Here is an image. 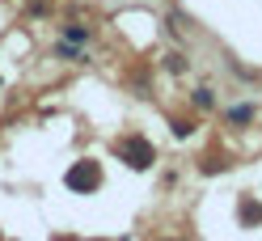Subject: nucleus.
Instances as JSON below:
<instances>
[{"label": "nucleus", "mask_w": 262, "mask_h": 241, "mask_svg": "<svg viewBox=\"0 0 262 241\" xmlns=\"http://www.w3.org/2000/svg\"><path fill=\"white\" fill-rule=\"evenodd\" d=\"M63 182H68L72 195H93L97 182H102V169H97V161H72V169L63 173Z\"/></svg>", "instance_id": "obj_1"}, {"label": "nucleus", "mask_w": 262, "mask_h": 241, "mask_svg": "<svg viewBox=\"0 0 262 241\" xmlns=\"http://www.w3.org/2000/svg\"><path fill=\"white\" fill-rule=\"evenodd\" d=\"M123 161L131 169H152V161H157V152H152V144L148 140H140V136H131V140H123Z\"/></svg>", "instance_id": "obj_2"}, {"label": "nucleus", "mask_w": 262, "mask_h": 241, "mask_svg": "<svg viewBox=\"0 0 262 241\" xmlns=\"http://www.w3.org/2000/svg\"><path fill=\"white\" fill-rule=\"evenodd\" d=\"M241 220H245V224H258V220H262V203L241 199Z\"/></svg>", "instance_id": "obj_3"}, {"label": "nucleus", "mask_w": 262, "mask_h": 241, "mask_svg": "<svg viewBox=\"0 0 262 241\" xmlns=\"http://www.w3.org/2000/svg\"><path fill=\"white\" fill-rule=\"evenodd\" d=\"M85 38H89V30H85V26H63V42H72V47H80Z\"/></svg>", "instance_id": "obj_4"}, {"label": "nucleus", "mask_w": 262, "mask_h": 241, "mask_svg": "<svg viewBox=\"0 0 262 241\" xmlns=\"http://www.w3.org/2000/svg\"><path fill=\"white\" fill-rule=\"evenodd\" d=\"M194 106H199V110H211V106H216V93H211V89H194Z\"/></svg>", "instance_id": "obj_5"}, {"label": "nucleus", "mask_w": 262, "mask_h": 241, "mask_svg": "<svg viewBox=\"0 0 262 241\" xmlns=\"http://www.w3.org/2000/svg\"><path fill=\"white\" fill-rule=\"evenodd\" d=\"M250 119H254L250 106H233V110H228V123H250Z\"/></svg>", "instance_id": "obj_6"}, {"label": "nucleus", "mask_w": 262, "mask_h": 241, "mask_svg": "<svg viewBox=\"0 0 262 241\" xmlns=\"http://www.w3.org/2000/svg\"><path fill=\"white\" fill-rule=\"evenodd\" d=\"M55 51H59L63 59H85V55H80V47H72V42H59V47H55Z\"/></svg>", "instance_id": "obj_7"}, {"label": "nucleus", "mask_w": 262, "mask_h": 241, "mask_svg": "<svg viewBox=\"0 0 262 241\" xmlns=\"http://www.w3.org/2000/svg\"><path fill=\"white\" fill-rule=\"evenodd\" d=\"M165 68L169 72H186V59L182 55H165Z\"/></svg>", "instance_id": "obj_8"}]
</instances>
